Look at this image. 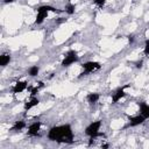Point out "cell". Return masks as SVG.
Masks as SVG:
<instances>
[{
  "label": "cell",
  "instance_id": "1",
  "mask_svg": "<svg viewBox=\"0 0 149 149\" xmlns=\"http://www.w3.org/2000/svg\"><path fill=\"white\" fill-rule=\"evenodd\" d=\"M48 139L58 143H73V132L70 125L54 126L48 132Z\"/></svg>",
  "mask_w": 149,
  "mask_h": 149
},
{
  "label": "cell",
  "instance_id": "2",
  "mask_svg": "<svg viewBox=\"0 0 149 149\" xmlns=\"http://www.w3.org/2000/svg\"><path fill=\"white\" fill-rule=\"evenodd\" d=\"M100 127H101V121H100V120L93 121L92 123H90V125L85 128V134H86L87 136H90L91 139H95V137H98V136H104V134L99 133Z\"/></svg>",
  "mask_w": 149,
  "mask_h": 149
},
{
  "label": "cell",
  "instance_id": "3",
  "mask_svg": "<svg viewBox=\"0 0 149 149\" xmlns=\"http://www.w3.org/2000/svg\"><path fill=\"white\" fill-rule=\"evenodd\" d=\"M78 61H79V57H78L77 52H76L74 50H69V51L64 55V58H63L61 65H62L63 68H68V66H70V65H72V64H74V63H77Z\"/></svg>",
  "mask_w": 149,
  "mask_h": 149
},
{
  "label": "cell",
  "instance_id": "4",
  "mask_svg": "<svg viewBox=\"0 0 149 149\" xmlns=\"http://www.w3.org/2000/svg\"><path fill=\"white\" fill-rule=\"evenodd\" d=\"M81 68H83V72L80 73V77L81 76H85V74H88L91 72H93L94 70H99L101 68L100 63L99 62H93V61H88V62H85L81 64Z\"/></svg>",
  "mask_w": 149,
  "mask_h": 149
},
{
  "label": "cell",
  "instance_id": "5",
  "mask_svg": "<svg viewBox=\"0 0 149 149\" xmlns=\"http://www.w3.org/2000/svg\"><path fill=\"white\" fill-rule=\"evenodd\" d=\"M127 87H129V85H128V84H127V85H125V86L119 87V88H118V90L112 94V104H116L119 100H121V99L126 95L125 90H126Z\"/></svg>",
  "mask_w": 149,
  "mask_h": 149
},
{
  "label": "cell",
  "instance_id": "6",
  "mask_svg": "<svg viewBox=\"0 0 149 149\" xmlns=\"http://www.w3.org/2000/svg\"><path fill=\"white\" fill-rule=\"evenodd\" d=\"M27 88H28V83L26 80H23V81H16L15 85L12 87V92L13 93H21V92H23Z\"/></svg>",
  "mask_w": 149,
  "mask_h": 149
},
{
  "label": "cell",
  "instance_id": "7",
  "mask_svg": "<svg viewBox=\"0 0 149 149\" xmlns=\"http://www.w3.org/2000/svg\"><path fill=\"white\" fill-rule=\"evenodd\" d=\"M41 126L42 123L40 121H36L34 123H31L29 127H28V135L29 136H37L40 129H41Z\"/></svg>",
  "mask_w": 149,
  "mask_h": 149
},
{
  "label": "cell",
  "instance_id": "8",
  "mask_svg": "<svg viewBox=\"0 0 149 149\" xmlns=\"http://www.w3.org/2000/svg\"><path fill=\"white\" fill-rule=\"evenodd\" d=\"M146 121V119L139 114V115H135V116H129V127H135V126H139V125H142L143 122Z\"/></svg>",
  "mask_w": 149,
  "mask_h": 149
},
{
  "label": "cell",
  "instance_id": "9",
  "mask_svg": "<svg viewBox=\"0 0 149 149\" xmlns=\"http://www.w3.org/2000/svg\"><path fill=\"white\" fill-rule=\"evenodd\" d=\"M137 105H139V107H140V114H141L146 120L149 119V105L146 104V102H143V101H139Z\"/></svg>",
  "mask_w": 149,
  "mask_h": 149
},
{
  "label": "cell",
  "instance_id": "10",
  "mask_svg": "<svg viewBox=\"0 0 149 149\" xmlns=\"http://www.w3.org/2000/svg\"><path fill=\"white\" fill-rule=\"evenodd\" d=\"M49 12L47 10H37V15H36V20H35V24H41L48 16Z\"/></svg>",
  "mask_w": 149,
  "mask_h": 149
},
{
  "label": "cell",
  "instance_id": "11",
  "mask_svg": "<svg viewBox=\"0 0 149 149\" xmlns=\"http://www.w3.org/2000/svg\"><path fill=\"white\" fill-rule=\"evenodd\" d=\"M99 98H100L99 93H95V92L88 93V94L86 95V100H87V102H88V104H91V105L95 104V102L99 100Z\"/></svg>",
  "mask_w": 149,
  "mask_h": 149
},
{
  "label": "cell",
  "instance_id": "12",
  "mask_svg": "<svg viewBox=\"0 0 149 149\" xmlns=\"http://www.w3.org/2000/svg\"><path fill=\"white\" fill-rule=\"evenodd\" d=\"M38 104H40V100H38L37 98L33 97L28 102H26V104H24V111H29L30 108H33V107L37 106Z\"/></svg>",
  "mask_w": 149,
  "mask_h": 149
},
{
  "label": "cell",
  "instance_id": "13",
  "mask_svg": "<svg viewBox=\"0 0 149 149\" xmlns=\"http://www.w3.org/2000/svg\"><path fill=\"white\" fill-rule=\"evenodd\" d=\"M36 10H47V12H52V13H62L63 12L62 9H57V8H55L52 6H49V5H42Z\"/></svg>",
  "mask_w": 149,
  "mask_h": 149
},
{
  "label": "cell",
  "instance_id": "14",
  "mask_svg": "<svg viewBox=\"0 0 149 149\" xmlns=\"http://www.w3.org/2000/svg\"><path fill=\"white\" fill-rule=\"evenodd\" d=\"M43 86H44V83H43V81H40V83H38V85H37V86H35V87L29 86V87H28V90L30 91V95H31V97H35V95L38 93L40 88H41V87H43Z\"/></svg>",
  "mask_w": 149,
  "mask_h": 149
},
{
  "label": "cell",
  "instance_id": "15",
  "mask_svg": "<svg viewBox=\"0 0 149 149\" xmlns=\"http://www.w3.org/2000/svg\"><path fill=\"white\" fill-rule=\"evenodd\" d=\"M26 127V122L23 120H19V121H15V123L13 125L12 127V130H22L23 128Z\"/></svg>",
  "mask_w": 149,
  "mask_h": 149
},
{
  "label": "cell",
  "instance_id": "16",
  "mask_svg": "<svg viewBox=\"0 0 149 149\" xmlns=\"http://www.w3.org/2000/svg\"><path fill=\"white\" fill-rule=\"evenodd\" d=\"M10 62V56L7 54H3L0 56V65L1 66H6L8 63Z\"/></svg>",
  "mask_w": 149,
  "mask_h": 149
},
{
  "label": "cell",
  "instance_id": "17",
  "mask_svg": "<svg viewBox=\"0 0 149 149\" xmlns=\"http://www.w3.org/2000/svg\"><path fill=\"white\" fill-rule=\"evenodd\" d=\"M38 72H40V68L37 65H34V66L29 68V70H28V74L30 77H36L38 74Z\"/></svg>",
  "mask_w": 149,
  "mask_h": 149
},
{
  "label": "cell",
  "instance_id": "18",
  "mask_svg": "<svg viewBox=\"0 0 149 149\" xmlns=\"http://www.w3.org/2000/svg\"><path fill=\"white\" fill-rule=\"evenodd\" d=\"M74 9H76V5H73V3H68L66 6H65V12L69 14V15H72L73 13H74Z\"/></svg>",
  "mask_w": 149,
  "mask_h": 149
},
{
  "label": "cell",
  "instance_id": "19",
  "mask_svg": "<svg viewBox=\"0 0 149 149\" xmlns=\"http://www.w3.org/2000/svg\"><path fill=\"white\" fill-rule=\"evenodd\" d=\"M143 52H144L146 56L149 57V38L146 40V42H144V49H143Z\"/></svg>",
  "mask_w": 149,
  "mask_h": 149
},
{
  "label": "cell",
  "instance_id": "20",
  "mask_svg": "<svg viewBox=\"0 0 149 149\" xmlns=\"http://www.w3.org/2000/svg\"><path fill=\"white\" fill-rule=\"evenodd\" d=\"M93 2H94L97 6H99L100 8H102L104 5H105V2H106V0H93Z\"/></svg>",
  "mask_w": 149,
  "mask_h": 149
},
{
  "label": "cell",
  "instance_id": "21",
  "mask_svg": "<svg viewBox=\"0 0 149 149\" xmlns=\"http://www.w3.org/2000/svg\"><path fill=\"white\" fill-rule=\"evenodd\" d=\"M134 40H135L134 35H129V36H128V41H129V43H134Z\"/></svg>",
  "mask_w": 149,
  "mask_h": 149
},
{
  "label": "cell",
  "instance_id": "22",
  "mask_svg": "<svg viewBox=\"0 0 149 149\" xmlns=\"http://www.w3.org/2000/svg\"><path fill=\"white\" fill-rule=\"evenodd\" d=\"M142 63H143L142 61L137 62V63H136V68H137V69H141V68H142Z\"/></svg>",
  "mask_w": 149,
  "mask_h": 149
},
{
  "label": "cell",
  "instance_id": "23",
  "mask_svg": "<svg viewBox=\"0 0 149 149\" xmlns=\"http://www.w3.org/2000/svg\"><path fill=\"white\" fill-rule=\"evenodd\" d=\"M15 0H3V3H12V2H14Z\"/></svg>",
  "mask_w": 149,
  "mask_h": 149
},
{
  "label": "cell",
  "instance_id": "24",
  "mask_svg": "<svg viewBox=\"0 0 149 149\" xmlns=\"http://www.w3.org/2000/svg\"><path fill=\"white\" fill-rule=\"evenodd\" d=\"M101 148H108V144H102Z\"/></svg>",
  "mask_w": 149,
  "mask_h": 149
}]
</instances>
